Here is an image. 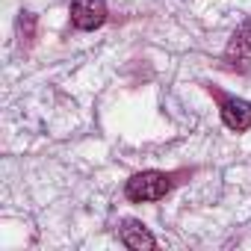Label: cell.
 <instances>
[{
	"mask_svg": "<svg viewBox=\"0 0 251 251\" xmlns=\"http://www.w3.org/2000/svg\"><path fill=\"white\" fill-rule=\"evenodd\" d=\"M172 189V177L163 175V172H139L127 180L124 186V195L130 201L142 204V201H160L166 192Z\"/></svg>",
	"mask_w": 251,
	"mask_h": 251,
	"instance_id": "obj_1",
	"label": "cell"
},
{
	"mask_svg": "<svg viewBox=\"0 0 251 251\" xmlns=\"http://www.w3.org/2000/svg\"><path fill=\"white\" fill-rule=\"evenodd\" d=\"M71 24L77 30H98L106 21V3L103 0H71Z\"/></svg>",
	"mask_w": 251,
	"mask_h": 251,
	"instance_id": "obj_2",
	"label": "cell"
},
{
	"mask_svg": "<svg viewBox=\"0 0 251 251\" xmlns=\"http://www.w3.org/2000/svg\"><path fill=\"white\" fill-rule=\"evenodd\" d=\"M225 62L233 65V68H239V71H245V68L251 65V18L242 21V27H239V30L233 33V39L227 42V48H225Z\"/></svg>",
	"mask_w": 251,
	"mask_h": 251,
	"instance_id": "obj_3",
	"label": "cell"
},
{
	"mask_svg": "<svg viewBox=\"0 0 251 251\" xmlns=\"http://www.w3.org/2000/svg\"><path fill=\"white\" fill-rule=\"evenodd\" d=\"M222 121L233 133H242L251 127V103L242 98H225L222 100Z\"/></svg>",
	"mask_w": 251,
	"mask_h": 251,
	"instance_id": "obj_4",
	"label": "cell"
},
{
	"mask_svg": "<svg viewBox=\"0 0 251 251\" xmlns=\"http://www.w3.org/2000/svg\"><path fill=\"white\" fill-rule=\"evenodd\" d=\"M121 242L127 245V248H133V251H142V248H154L157 245V239L148 233V227L142 222H136V219H127V222L121 225Z\"/></svg>",
	"mask_w": 251,
	"mask_h": 251,
	"instance_id": "obj_5",
	"label": "cell"
}]
</instances>
